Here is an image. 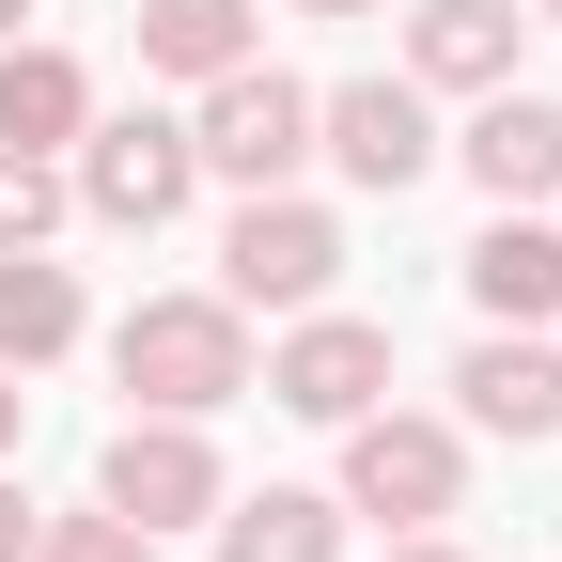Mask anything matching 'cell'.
<instances>
[{
  "label": "cell",
  "mask_w": 562,
  "mask_h": 562,
  "mask_svg": "<svg viewBox=\"0 0 562 562\" xmlns=\"http://www.w3.org/2000/svg\"><path fill=\"white\" fill-rule=\"evenodd\" d=\"M110 375L157 406V422H203V406L250 391V313H235V297H140V313L110 328Z\"/></svg>",
  "instance_id": "6da1fadb"
},
{
  "label": "cell",
  "mask_w": 562,
  "mask_h": 562,
  "mask_svg": "<svg viewBox=\"0 0 562 562\" xmlns=\"http://www.w3.org/2000/svg\"><path fill=\"white\" fill-rule=\"evenodd\" d=\"M328 281H344V220L297 203V188H250L235 235H220V297H235V313H313Z\"/></svg>",
  "instance_id": "7a4b0ae2"
},
{
  "label": "cell",
  "mask_w": 562,
  "mask_h": 562,
  "mask_svg": "<svg viewBox=\"0 0 562 562\" xmlns=\"http://www.w3.org/2000/svg\"><path fill=\"white\" fill-rule=\"evenodd\" d=\"M188 157H203V172H235V188H281V172L313 157V94H297V79H281V63L250 47V63H220V79H203Z\"/></svg>",
  "instance_id": "3957f363"
},
{
  "label": "cell",
  "mask_w": 562,
  "mask_h": 562,
  "mask_svg": "<svg viewBox=\"0 0 562 562\" xmlns=\"http://www.w3.org/2000/svg\"><path fill=\"white\" fill-rule=\"evenodd\" d=\"M94 501H110L125 531H188V516H220L235 484H220V453H203V422H157V406H140L125 438L94 453Z\"/></svg>",
  "instance_id": "277c9868"
},
{
  "label": "cell",
  "mask_w": 562,
  "mask_h": 562,
  "mask_svg": "<svg viewBox=\"0 0 562 562\" xmlns=\"http://www.w3.org/2000/svg\"><path fill=\"white\" fill-rule=\"evenodd\" d=\"M453 484H469L453 422H406V406H360V422H344V501H360V516L422 531V516H453Z\"/></svg>",
  "instance_id": "5b68a950"
},
{
  "label": "cell",
  "mask_w": 562,
  "mask_h": 562,
  "mask_svg": "<svg viewBox=\"0 0 562 562\" xmlns=\"http://www.w3.org/2000/svg\"><path fill=\"white\" fill-rule=\"evenodd\" d=\"M203 188V157H188V125L172 110H125V125H79V203L110 235H157L172 203Z\"/></svg>",
  "instance_id": "8992f818"
},
{
  "label": "cell",
  "mask_w": 562,
  "mask_h": 562,
  "mask_svg": "<svg viewBox=\"0 0 562 562\" xmlns=\"http://www.w3.org/2000/svg\"><path fill=\"white\" fill-rule=\"evenodd\" d=\"M313 157H344V188H422V172H438L422 79H344V94H313Z\"/></svg>",
  "instance_id": "52a82bcc"
},
{
  "label": "cell",
  "mask_w": 562,
  "mask_h": 562,
  "mask_svg": "<svg viewBox=\"0 0 562 562\" xmlns=\"http://www.w3.org/2000/svg\"><path fill=\"white\" fill-rule=\"evenodd\" d=\"M266 391L297 406V422H360V406H391V328H360V313H297V344L266 360Z\"/></svg>",
  "instance_id": "ba28073f"
},
{
  "label": "cell",
  "mask_w": 562,
  "mask_h": 562,
  "mask_svg": "<svg viewBox=\"0 0 562 562\" xmlns=\"http://www.w3.org/2000/svg\"><path fill=\"white\" fill-rule=\"evenodd\" d=\"M453 391H469L484 438H562V344H531V328H484L453 360Z\"/></svg>",
  "instance_id": "9c48e42d"
},
{
  "label": "cell",
  "mask_w": 562,
  "mask_h": 562,
  "mask_svg": "<svg viewBox=\"0 0 562 562\" xmlns=\"http://www.w3.org/2000/svg\"><path fill=\"white\" fill-rule=\"evenodd\" d=\"M453 157L484 172V203H547V188H562V94H516V79H501V94L469 110Z\"/></svg>",
  "instance_id": "30bf717a"
},
{
  "label": "cell",
  "mask_w": 562,
  "mask_h": 562,
  "mask_svg": "<svg viewBox=\"0 0 562 562\" xmlns=\"http://www.w3.org/2000/svg\"><path fill=\"white\" fill-rule=\"evenodd\" d=\"M406 79L422 94H501L516 79V16L501 0H422L406 16Z\"/></svg>",
  "instance_id": "8fae6325"
},
{
  "label": "cell",
  "mask_w": 562,
  "mask_h": 562,
  "mask_svg": "<svg viewBox=\"0 0 562 562\" xmlns=\"http://www.w3.org/2000/svg\"><path fill=\"white\" fill-rule=\"evenodd\" d=\"M469 297H484V328H547L562 313V235L501 203V220L469 235Z\"/></svg>",
  "instance_id": "7c38bea8"
},
{
  "label": "cell",
  "mask_w": 562,
  "mask_h": 562,
  "mask_svg": "<svg viewBox=\"0 0 562 562\" xmlns=\"http://www.w3.org/2000/svg\"><path fill=\"white\" fill-rule=\"evenodd\" d=\"M220 562H344V501H313V484L220 501Z\"/></svg>",
  "instance_id": "4fadbf2b"
},
{
  "label": "cell",
  "mask_w": 562,
  "mask_h": 562,
  "mask_svg": "<svg viewBox=\"0 0 562 562\" xmlns=\"http://www.w3.org/2000/svg\"><path fill=\"white\" fill-rule=\"evenodd\" d=\"M63 344H79V281H63L47 235H32V250H0V360L32 375V360H63Z\"/></svg>",
  "instance_id": "5bb4252c"
},
{
  "label": "cell",
  "mask_w": 562,
  "mask_h": 562,
  "mask_svg": "<svg viewBox=\"0 0 562 562\" xmlns=\"http://www.w3.org/2000/svg\"><path fill=\"white\" fill-rule=\"evenodd\" d=\"M79 125H94V79H79V63H63V47H0V140L47 157V140H79Z\"/></svg>",
  "instance_id": "9a60e30c"
},
{
  "label": "cell",
  "mask_w": 562,
  "mask_h": 562,
  "mask_svg": "<svg viewBox=\"0 0 562 562\" xmlns=\"http://www.w3.org/2000/svg\"><path fill=\"white\" fill-rule=\"evenodd\" d=\"M140 63H157V79H220V63H250V0H140Z\"/></svg>",
  "instance_id": "2e32d148"
},
{
  "label": "cell",
  "mask_w": 562,
  "mask_h": 562,
  "mask_svg": "<svg viewBox=\"0 0 562 562\" xmlns=\"http://www.w3.org/2000/svg\"><path fill=\"white\" fill-rule=\"evenodd\" d=\"M32 562H157V531H125L94 501V516H32Z\"/></svg>",
  "instance_id": "e0dca14e"
},
{
  "label": "cell",
  "mask_w": 562,
  "mask_h": 562,
  "mask_svg": "<svg viewBox=\"0 0 562 562\" xmlns=\"http://www.w3.org/2000/svg\"><path fill=\"white\" fill-rule=\"evenodd\" d=\"M47 220H63V172L32 157V140H0V250H32Z\"/></svg>",
  "instance_id": "ac0fdd59"
},
{
  "label": "cell",
  "mask_w": 562,
  "mask_h": 562,
  "mask_svg": "<svg viewBox=\"0 0 562 562\" xmlns=\"http://www.w3.org/2000/svg\"><path fill=\"white\" fill-rule=\"evenodd\" d=\"M0 562H32V501H16V484H0Z\"/></svg>",
  "instance_id": "d6986e66"
},
{
  "label": "cell",
  "mask_w": 562,
  "mask_h": 562,
  "mask_svg": "<svg viewBox=\"0 0 562 562\" xmlns=\"http://www.w3.org/2000/svg\"><path fill=\"white\" fill-rule=\"evenodd\" d=\"M16 422H32V391H16V360H0V453H16Z\"/></svg>",
  "instance_id": "ffe728a7"
},
{
  "label": "cell",
  "mask_w": 562,
  "mask_h": 562,
  "mask_svg": "<svg viewBox=\"0 0 562 562\" xmlns=\"http://www.w3.org/2000/svg\"><path fill=\"white\" fill-rule=\"evenodd\" d=\"M297 16H375V0H297Z\"/></svg>",
  "instance_id": "44dd1931"
},
{
  "label": "cell",
  "mask_w": 562,
  "mask_h": 562,
  "mask_svg": "<svg viewBox=\"0 0 562 562\" xmlns=\"http://www.w3.org/2000/svg\"><path fill=\"white\" fill-rule=\"evenodd\" d=\"M406 562H469V547H406Z\"/></svg>",
  "instance_id": "7402d4cb"
},
{
  "label": "cell",
  "mask_w": 562,
  "mask_h": 562,
  "mask_svg": "<svg viewBox=\"0 0 562 562\" xmlns=\"http://www.w3.org/2000/svg\"><path fill=\"white\" fill-rule=\"evenodd\" d=\"M16 16H32V0H0V32H16Z\"/></svg>",
  "instance_id": "603a6c76"
},
{
  "label": "cell",
  "mask_w": 562,
  "mask_h": 562,
  "mask_svg": "<svg viewBox=\"0 0 562 562\" xmlns=\"http://www.w3.org/2000/svg\"><path fill=\"white\" fill-rule=\"evenodd\" d=\"M547 32H562V0H547Z\"/></svg>",
  "instance_id": "cb8c5ba5"
}]
</instances>
